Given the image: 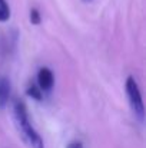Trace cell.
I'll list each match as a JSON object with an SVG mask.
<instances>
[{
    "label": "cell",
    "instance_id": "1",
    "mask_svg": "<svg viewBox=\"0 0 146 148\" xmlns=\"http://www.w3.org/2000/svg\"><path fill=\"white\" fill-rule=\"evenodd\" d=\"M13 116L17 125V130L29 148H45L43 140L39 135V132L33 128L30 119H29V112L23 101H14L13 105Z\"/></svg>",
    "mask_w": 146,
    "mask_h": 148
},
{
    "label": "cell",
    "instance_id": "2",
    "mask_svg": "<svg viewBox=\"0 0 146 148\" xmlns=\"http://www.w3.org/2000/svg\"><path fill=\"white\" fill-rule=\"evenodd\" d=\"M125 91H126V95H128L129 105L132 108V112L135 114V116L141 122H143V119H145V105H143V99H142L139 85H138V82L133 76H128V79L125 82Z\"/></svg>",
    "mask_w": 146,
    "mask_h": 148
},
{
    "label": "cell",
    "instance_id": "3",
    "mask_svg": "<svg viewBox=\"0 0 146 148\" xmlns=\"http://www.w3.org/2000/svg\"><path fill=\"white\" fill-rule=\"evenodd\" d=\"M37 86L42 89V92H50L54 86V75L52 69L46 66L40 68L37 72Z\"/></svg>",
    "mask_w": 146,
    "mask_h": 148
},
{
    "label": "cell",
    "instance_id": "4",
    "mask_svg": "<svg viewBox=\"0 0 146 148\" xmlns=\"http://www.w3.org/2000/svg\"><path fill=\"white\" fill-rule=\"evenodd\" d=\"M12 94V85L7 76L0 75V109L6 108V105L9 103Z\"/></svg>",
    "mask_w": 146,
    "mask_h": 148
},
{
    "label": "cell",
    "instance_id": "5",
    "mask_svg": "<svg viewBox=\"0 0 146 148\" xmlns=\"http://www.w3.org/2000/svg\"><path fill=\"white\" fill-rule=\"evenodd\" d=\"M26 94L32 99H35V101H42L43 99V92L37 86V84H30L29 88H27V91H26Z\"/></svg>",
    "mask_w": 146,
    "mask_h": 148
},
{
    "label": "cell",
    "instance_id": "6",
    "mask_svg": "<svg viewBox=\"0 0 146 148\" xmlns=\"http://www.w3.org/2000/svg\"><path fill=\"white\" fill-rule=\"evenodd\" d=\"M12 10L6 0H0V22H7L10 19Z\"/></svg>",
    "mask_w": 146,
    "mask_h": 148
},
{
    "label": "cell",
    "instance_id": "7",
    "mask_svg": "<svg viewBox=\"0 0 146 148\" xmlns=\"http://www.w3.org/2000/svg\"><path fill=\"white\" fill-rule=\"evenodd\" d=\"M29 19H30V23L32 25H40V22H42V14H40V12L36 9V7H33V9H30V13H29Z\"/></svg>",
    "mask_w": 146,
    "mask_h": 148
},
{
    "label": "cell",
    "instance_id": "8",
    "mask_svg": "<svg viewBox=\"0 0 146 148\" xmlns=\"http://www.w3.org/2000/svg\"><path fill=\"white\" fill-rule=\"evenodd\" d=\"M66 148H83V144H82L80 141H72V143L67 144Z\"/></svg>",
    "mask_w": 146,
    "mask_h": 148
},
{
    "label": "cell",
    "instance_id": "9",
    "mask_svg": "<svg viewBox=\"0 0 146 148\" xmlns=\"http://www.w3.org/2000/svg\"><path fill=\"white\" fill-rule=\"evenodd\" d=\"M82 1H83V3H90L92 0H82Z\"/></svg>",
    "mask_w": 146,
    "mask_h": 148
}]
</instances>
